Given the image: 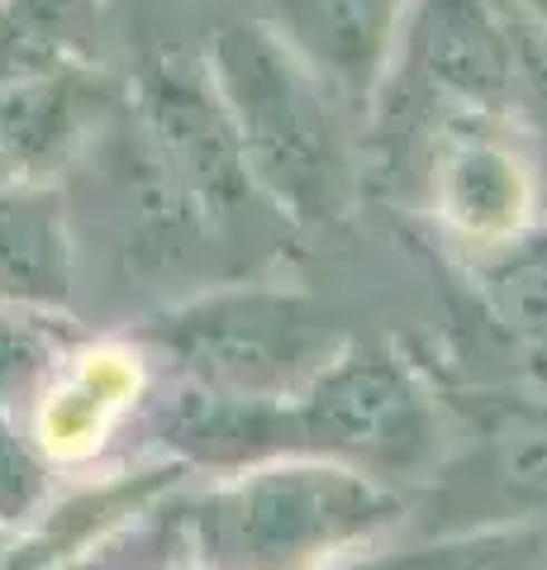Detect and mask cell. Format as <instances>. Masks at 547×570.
<instances>
[{
	"mask_svg": "<svg viewBox=\"0 0 547 570\" xmlns=\"http://www.w3.org/2000/svg\"><path fill=\"white\" fill-rule=\"evenodd\" d=\"M372 509L377 494L339 471H272L219 499L205 528L234 570H281L358 532Z\"/></svg>",
	"mask_w": 547,
	"mask_h": 570,
	"instance_id": "6da1fadb",
	"label": "cell"
},
{
	"mask_svg": "<svg viewBox=\"0 0 547 570\" xmlns=\"http://www.w3.org/2000/svg\"><path fill=\"white\" fill-rule=\"evenodd\" d=\"M176 343L219 395L234 400L291 385L295 371L310 366V328L291 318H262L257 309H215L191 318L176 328Z\"/></svg>",
	"mask_w": 547,
	"mask_h": 570,
	"instance_id": "7a4b0ae2",
	"label": "cell"
},
{
	"mask_svg": "<svg viewBox=\"0 0 547 570\" xmlns=\"http://www.w3.org/2000/svg\"><path fill=\"white\" fill-rule=\"evenodd\" d=\"M72 285L62 195L39 181L0 186V309H52Z\"/></svg>",
	"mask_w": 547,
	"mask_h": 570,
	"instance_id": "3957f363",
	"label": "cell"
},
{
	"mask_svg": "<svg viewBox=\"0 0 547 570\" xmlns=\"http://www.w3.org/2000/svg\"><path fill=\"white\" fill-rule=\"evenodd\" d=\"M148 129L157 142V171H167L172 190H201L209 200L234 190V142L219 115L205 105L201 86H191L176 71L148 77Z\"/></svg>",
	"mask_w": 547,
	"mask_h": 570,
	"instance_id": "277c9868",
	"label": "cell"
},
{
	"mask_svg": "<svg viewBox=\"0 0 547 570\" xmlns=\"http://www.w3.org/2000/svg\"><path fill=\"white\" fill-rule=\"evenodd\" d=\"M414 400L404 381L381 362H358L343 366L320 385V395L310 404L314 433L339 442V448H395L410 433Z\"/></svg>",
	"mask_w": 547,
	"mask_h": 570,
	"instance_id": "5b68a950",
	"label": "cell"
},
{
	"mask_svg": "<svg viewBox=\"0 0 547 570\" xmlns=\"http://www.w3.org/2000/svg\"><path fill=\"white\" fill-rule=\"evenodd\" d=\"M419 52L438 81L467 96H496L509 77V52L476 0H433L419 24Z\"/></svg>",
	"mask_w": 547,
	"mask_h": 570,
	"instance_id": "8992f818",
	"label": "cell"
},
{
	"mask_svg": "<svg viewBox=\"0 0 547 570\" xmlns=\"http://www.w3.org/2000/svg\"><path fill=\"white\" fill-rule=\"evenodd\" d=\"M224 67H228V86L238 91L243 110L253 119V138L276 163H300L310 153L314 124L305 105H300L291 77L272 62V52L257 48L253 39H238L224 48Z\"/></svg>",
	"mask_w": 547,
	"mask_h": 570,
	"instance_id": "52a82bcc",
	"label": "cell"
},
{
	"mask_svg": "<svg viewBox=\"0 0 547 570\" xmlns=\"http://www.w3.org/2000/svg\"><path fill=\"white\" fill-rule=\"evenodd\" d=\"M300 43L333 71H367L377 62L391 0H276Z\"/></svg>",
	"mask_w": 547,
	"mask_h": 570,
	"instance_id": "ba28073f",
	"label": "cell"
},
{
	"mask_svg": "<svg viewBox=\"0 0 547 570\" xmlns=\"http://www.w3.org/2000/svg\"><path fill=\"white\" fill-rule=\"evenodd\" d=\"M91 0H0V86L58 71L62 39Z\"/></svg>",
	"mask_w": 547,
	"mask_h": 570,
	"instance_id": "9c48e42d",
	"label": "cell"
},
{
	"mask_svg": "<svg viewBox=\"0 0 547 570\" xmlns=\"http://www.w3.org/2000/svg\"><path fill=\"white\" fill-rule=\"evenodd\" d=\"M52 366V343L39 324L14 309H0V409L33 390V381Z\"/></svg>",
	"mask_w": 547,
	"mask_h": 570,
	"instance_id": "30bf717a",
	"label": "cell"
},
{
	"mask_svg": "<svg viewBox=\"0 0 547 570\" xmlns=\"http://www.w3.org/2000/svg\"><path fill=\"white\" fill-rule=\"evenodd\" d=\"M452 200L457 209L476 224H496L505 219L509 200H515V176L496 153H467L452 171Z\"/></svg>",
	"mask_w": 547,
	"mask_h": 570,
	"instance_id": "8fae6325",
	"label": "cell"
},
{
	"mask_svg": "<svg viewBox=\"0 0 547 570\" xmlns=\"http://www.w3.org/2000/svg\"><path fill=\"white\" fill-rule=\"evenodd\" d=\"M43 494V471L0 409V523H20Z\"/></svg>",
	"mask_w": 547,
	"mask_h": 570,
	"instance_id": "7c38bea8",
	"label": "cell"
},
{
	"mask_svg": "<svg viewBox=\"0 0 547 570\" xmlns=\"http://www.w3.org/2000/svg\"><path fill=\"white\" fill-rule=\"evenodd\" d=\"M500 309L515 328L547 337V257H524L496 276Z\"/></svg>",
	"mask_w": 547,
	"mask_h": 570,
	"instance_id": "4fadbf2b",
	"label": "cell"
}]
</instances>
